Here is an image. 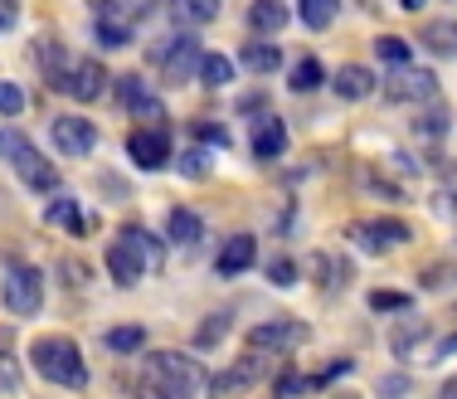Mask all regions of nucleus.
Segmentation results:
<instances>
[{"label": "nucleus", "mask_w": 457, "mask_h": 399, "mask_svg": "<svg viewBox=\"0 0 457 399\" xmlns=\"http://www.w3.org/2000/svg\"><path fill=\"white\" fill-rule=\"evenodd\" d=\"M297 15L307 29H331L341 15V0H297Z\"/></svg>", "instance_id": "bb28decb"}, {"label": "nucleus", "mask_w": 457, "mask_h": 399, "mask_svg": "<svg viewBox=\"0 0 457 399\" xmlns=\"http://www.w3.org/2000/svg\"><path fill=\"white\" fill-rule=\"evenodd\" d=\"M45 220L54 224L59 234H88V214L79 210V200H69V195H59V200H49V210H45Z\"/></svg>", "instance_id": "4be33fe9"}, {"label": "nucleus", "mask_w": 457, "mask_h": 399, "mask_svg": "<svg viewBox=\"0 0 457 399\" xmlns=\"http://www.w3.org/2000/svg\"><path fill=\"white\" fill-rule=\"evenodd\" d=\"M166 5H170V20L180 29H200L210 20H220V0H166Z\"/></svg>", "instance_id": "412c9836"}, {"label": "nucleus", "mask_w": 457, "mask_h": 399, "mask_svg": "<svg viewBox=\"0 0 457 399\" xmlns=\"http://www.w3.org/2000/svg\"><path fill=\"white\" fill-rule=\"evenodd\" d=\"M10 161H15V176L25 180L29 190H39V195H49V190H59V170H54V161L45 151H35L29 137H10Z\"/></svg>", "instance_id": "6e6552de"}, {"label": "nucleus", "mask_w": 457, "mask_h": 399, "mask_svg": "<svg viewBox=\"0 0 457 399\" xmlns=\"http://www.w3.org/2000/svg\"><path fill=\"white\" fill-rule=\"evenodd\" d=\"M127 156H132V166H141V170H166V166H170V137H166V122H156V127H137V132L127 137Z\"/></svg>", "instance_id": "9b49d317"}, {"label": "nucleus", "mask_w": 457, "mask_h": 399, "mask_svg": "<svg viewBox=\"0 0 457 399\" xmlns=\"http://www.w3.org/2000/svg\"><path fill=\"white\" fill-rule=\"evenodd\" d=\"M204 385H210V375L185 351H151L146 365H141L137 399H195L204 395Z\"/></svg>", "instance_id": "f257e3e1"}, {"label": "nucleus", "mask_w": 457, "mask_h": 399, "mask_svg": "<svg viewBox=\"0 0 457 399\" xmlns=\"http://www.w3.org/2000/svg\"><path fill=\"white\" fill-rule=\"evenodd\" d=\"M307 341H312V331L297 317H273V321H258L248 331V351H263V355H292V351L307 346Z\"/></svg>", "instance_id": "423d86ee"}, {"label": "nucleus", "mask_w": 457, "mask_h": 399, "mask_svg": "<svg viewBox=\"0 0 457 399\" xmlns=\"http://www.w3.org/2000/svg\"><path fill=\"white\" fill-rule=\"evenodd\" d=\"M443 132H448V107H428V112L413 122V137H419V142H443Z\"/></svg>", "instance_id": "f704fd0d"}, {"label": "nucleus", "mask_w": 457, "mask_h": 399, "mask_svg": "<svg viewBox=\"0 0 457 399\" xmlns=\"http://www.w3.org/2000/svg\"><path fill=\"white\" fill-rule=\"evenodd\" d=\"M375 59H379V63H389V69H399V63H409V59H413V49H409L399 35H379V39H375Z\"/></svg>", "instance_id": "c9c22d12"}, {"label": "nucleus", "mask_w": 457, "mask_h": 399, "mask_svg": "<svg viewBox=\"0 0 457 399\" xmlns=\"http://www.w3.org/2000/svg\"><path fill=\"white\" fill-rule=\"evenodd\" d=\"M413 297L409 293H395V287H375L370 293V312H379V317H399V312H409Z\"/></svg>", "instance_id": "72a5a7b5"}, {"label": "nucleus", "mask_w": 457, "mask_h": 399, "mask_svg": "<svg viewBox=\"0 0 457 399\" xmlns=\"http://www.w3.org/2000/svg\"><path fill=\"white\" fill-rule=\"evenodd\" d=\"M176 166H180V176H185V180H204V176L214 170V166H210V156H204V151H195V146L185 151V156L176 161Z\"/></svg>", "instance_id": "e433bc0d"}, {"label": "nucleus", "mask_w": 457, "mask_h": 399, "mask_svg": "<svg viewBox=\"0 0 457 399\" xmlns=\"http://www.w3.org/2000/svg\"><path fill=\"white\" fill-rule=\"evenodd\" d=\"M49 142H54V151H63V156H88L97 146V127L88 117H54Z\"/></svg>", "instance_id": "ddd939ff"}, {"label": "nucleus", "mask_w": 457, "mask_h": 399, "mask_svg": "<svg viewBox=\"0 0 457 399\" xmlns=\"http://www.w3.org/2000/svg\"><path fill=\"white\" fill-rule=\"evenodd\" d=\"M331 88H336V98H341V103H361V98L375 93V73H370L365 63H345V69H336Z\"/></svg>", "instance_id": "f3484780"}, {"label": "nucleus", "mask_w": 457, "mask_h": 399, "mask_svg": "<svg viewBox=\"0 0 457 399\" xmlns=\"http://www.w3.org/2000/svg\"><path fill=\"white\" fill-rule=\"evenodd\" d=\"M97 186H103L107 200H127V195H132V186H127L122 176H112V170H107V176H97Z\"/></svg>", "instance_id": "37998d69"}, {"label": "nucleus", "mask_w": 457, "mask_h": 399, "mask_svg": "<svg viewBox=\"0 0 457 399\" xmlns=\"http://www.w3.org/2000/svg\"><path fill=\"white\" fill-rule=\"evenodd\" d=\"M253 258H258V239H253V234H234V239L220 249V278L248 273V268H253Z\"/></svg>", "instance_id": "a211bd4d"}, {"label": "nucleus", "mask_w": 457, "mask_h": 399, "mask_svg": "<svg viewBox=\"0 0 457 399\" xmlns=\"http://www.w3.org/2000/svg\"><path fill=\"white\" fill-rule=\"evenodd\" d=\"M307 278L321 287V293H341V287L351 283V263L336 258V254H326V249H317L307 258Z\"/></svg>", "instance_id": "2eb2a0df"}, {"label": "nucleus", "mask_w": 457, "mask_h": 399, "mask_svg": "<svg viewBox=\"0 0 457 399\" xmlns=\"http://www.w3.org/2000/svg\"><path fill=\"white\" fill-rule=\"evenodd\" d=\"M25 112V88L20 83H0V117H20Z\"/></svg>", "instance_id": "ea45409f"}, {"label": "nucleus", "mask_w": 457, "mask_h": 399, "mask_svg": "<svg viewBox=\"0 0 457 399\" xmlns=\"http://www.w3.org/2000/svg\"><path fill=\"white\" fill-rule=\"evenodd\" d=\"M307 390H321V380H317V375H282V380H278V395L282 399H297V395H307Z\"/></svg>", "instance_id": "4c0bfd02"}, {"label": "nucleus", "mask_w": 457, "mask_h": 399, "mask_svg": "<svg viewBox=\"0 0 457 399\" xmlns=\"http://www.w3.org/2000/svg\"><path fill=\"white\" fill-rule=\"evenodd\" d=\"M200 234H204V220L195 210H185V204H176L166 220V239L170 244H200Z\"/></svg>", "instance_id": "b1692460"}, {"label": "nucleus", "mask_w": 457, "mask_h": 399, "mask_svg": "<svg viewBox=\"0 0 457 399\" xmlns=\"http://www.w3.org/2000/svg\"><path fill=\"white\" fill-rule=\"evenodd\" d=\"M438 98V79L428 69H413V63H399L395 73H385V103H433Z\"/></svg>", "instance_id": "1a4fd4ad"}, {"label": "nucleus", "mask_w": 457, "mask_h": 399, "mask_svg": "<svg viewBox=\"0 0 457 399\" xmlns=\"http://www.w3.org/2000/svg\"><path fill=\"white\" fill-rule=\"evenodd\" d=\"M228 327H234V312H214V317H204V327L200 331H195V341H190V346L195 351H214V346H220V341H224V331Z\"/></svg>", "instance_id": "cd10ccee"}, {"label": "nucleus", "mask_w": 457, "mask_h": 399, "mask_svg": "<svg viewBox=\"0 0 457 399\" xmlns=\"http://www.w3.org/2000/svg\"><path fill=\"white\" fill-rule=\"evenodd\" d=\"M190 137L204 146H228V127H220V122H190Z\"/></svg>", "instance_id": "58836bf2"}, {"label": "nucleus", "mask_w": 457, "mask_h": 399, "mask_svg": "<svg viewBox=\"0 0 457 399\" xmlns=\"http://www.w3.org/2000/svg\"><path fill=\"white\" fill-rule=\"evenodd\" d=\"M97 45L103 49H127L132 45V25H127V20H112V15H97Z\"/></svg>", "instance_id": "473e14b6"}, {"label": "nucleus", "mask_w": 457, "mask_h": 399, "mask_svg": "<svg viewBox=\"0 0 457 399\" xmlns=\"http://www.w3.org/2000/svg\"><path fill=\"white\" fill-rule=\"evenodd\" d=\"M29 361L59 390H88V361H83V351L69 337H39L29 346Z\"/></svg>", "instance_id": "7ed1b4c3"}, {"label": "nucleus", "mask_w": 457, "mask_h": 399, "mask_svg": "<svg viewBox=\"0 0 457 399\" xmlns=\"http://www.w3.org/2000/svg\"><path fill=\"white\" fill-rule=\"evenodd\" d=\"M282 25H287V5L282 0H253L248 5V29L253 35H278Z\"/></svg>", "instance_id": "5701e85b"}, {"label": "nucleus", "mask_w": 457, "mask_h": 399, "mask_svg": "<svg viewBox=\"0 0 457 399\" xmlns=\"http://www.w3.org/2000/svg\"><path fill=\"white\" fill-rule=\"evenodd\" d=\"M399 5H404V10H423L428 0H399Z\"/></svg>", "instance_id": "de8ad7c7"}, {"label": "nucleus", "mask_w": 457, "mask_h": 399, "mask_svg": "<svg viewBox=\"0 0 457 399\" xmlns=\"http://www.w3.org/2000/svg\"><path fill=\"white\" fill-rule=\"evenodd\" d=\"M0 151H5V137H0Z\"/></svg>", "instance_id": "09e8293b"}, {"label": "nucleus", "mask_w": 457, "mask_h": 399, "mask_svg": "<svg viewBox=\"0 0 457 399\" xmlns=\"http://www.w3.org/2000/svg\"><path fill=\"white\" fill-rule=\"evenodd\" d=\"M112 93H117V103L127 107V117H137V122H146V127L166 122V107H161V98L141 83V73H122V79L112 83Z\"/></svg>", "instance_id": "9d476101"}, {"label": "nucleus", "mask_w": 457, "mask_h": 399, "mask_svg": "<svg viewBox=\"0 0 457 399\" xmlns=\"http://www.w3.org/2000/svg\"><path fill=\"white\" fill-rule=\"evenodd\" d=\"M438 399H457V375H453L448 385H443V395H438Z\"/></svg>", "instance_id": "49530a36"}, {"label": "nucleus", "mask_w": 457, "mask_h": 399, "mask_svg": "<svg viewBox=\"0 0 457 399\" xmlns=\"http://www.w3.org/2000/svg\"><path fill=\"white\" fill-rule=\"evenodd\" d=\"M161 268V244L151 239L141 224H127L112 244H107V273H112L117 287H137L146 273Z\"/></svg>", "instance_id": "f03ea898"}, {"label": "nucleus", "mask_w": 457, "mask_h": 399, "mask_svg": "<svg viewBox=\"0 0 457 399\" xmlns=\"http://www.w3.org/2000/svg\"><path fill=\"white\" fill-rule=\"evenodd\" d=\"M238 63H244L248 73H278V69H282V49H278V45H263V39H253V45H244Z\"/></svg>", "instance_id": "a878e982"}, {"label": "nucleus", "mask_w": 457, "mask_h": 399, "mask_svg": "<svg viewBox=\"0 0 457 399\" xmlns=\"http://www.w3.org/2000/svg\"><path fill=\"white\" fill-rule=\"evenodd\" d=\"M282 151H287V127H282V117H258V127H253V156L258 161H278Z\"/></svg>", "instance_id": "6ab92c4d"}, {"label": "nucleus", "mask_w": 457, "mask_h": 399, "mask_svg": "<svg viewBox=\"0 0 457 399\" xmlns=\"http://www.w3.org/2000/svg\"><path fill=\"white\" fill-rule=\"evenodd\" d=\"M35 63H39V73H45L49 88L69 93V69H73V59H69V49H63V39H59V35L35 39Z\"/></svg>", "instance_id": "4468645a"}, {"label": "nucleus", "mask_w": 457, "mask_h": 399, "mask_svg": "<svg viewBox=\"0 0 457 399\" xmlns=\"http://www.w3.org/2000/svg\"><path fill=\"white\" fill-rule=\"evenodd\" d=\"M0 302H5L10 317H35L45 307V278L29 263H5V278H0Z\"/></svg>", "instance_id": "39448f33"}, {"label": "nucleus", "mask_w": 457, "mask_h": 399, "mask_svg": "<svg viewBox=\"0 0 457 399\" xmlns=\"http://www.w3.org/2000/svg\"><path fill=\"white\" fill-rule=\"evenodd\" d=\"M419 45L433 54V59H453L457 54V20H428L419 29Z\"/></svg>", "instance_id": "aec40b11"}, {"label": "nucleus", "mask_w": 457, "mask_h": 399, "mask_svg": "<svg viewBox=\"0 0 457 399\" xmlns=\"http://www.w3.org/2000/svg\"><path fill=\"white\" fill-rule=\"evenodd\" d=\"M351 234L355 244H361L365 254H385V249H399V244H409L413 239V229L404 220H370V224H351Z\"/></svg>", "instance_id": "f8f14e48"}, {"label": "nucleus", "mask_w": 457, "mask_h": 399, "mask_svg": "<svg viewBox=\"0 0 457 399\" xmlns=\"http://www.w3.org/2000/svg\"><path fill=\"white\" fill-rule=\"evenodd\" d=\"M200 83L204 88H228V83H234V59H228V54H204L200 59Z\"/></svg>", "instance_id": "c85d7f7f"}, {"label": "nucleus", "mask_w": 457, "mask_h": 399, "mask_svg": "<svg viewBox=\"0 0 457 399\" xmlns=\"http://www.w3.org/2000/svg\"><path fill=\"white\" fill-rule=\"evenodd\" d=\"M263 273H268V283H278V287H292V283H297V278H302L292 258H273V263H268Z\"/></svg>", "instance_id": "a19ab883"}, {"label": "nucleus", "mask_w": 457, "mask_h": 399, "mask_svg": "<svg viewBox=\"0 0 457 399\" xmlns=\"http://www.w3.org/2000/svg\"><path fill=\"white\" fill-rule=\"evenodd\" d=\"M409 395V380L404 375H389V380H379V399H404Z\"/></svg>", "instance_id": "c03bdc74"}, {"label": "nucleus", "mask_w": 457, "mask_h": 399, "mask_svg": "<svg viewBox=\"0 0 457 399\" xmlns=\"http://www.w3.org/2000/svg\"><path fill=\"white\" fill-rule=\"evenodd\" d=\"M20 390V361L10 351H0V395H15Z\"/></svg>", "instance_id": "79ce46f5"}, {"label": "nucleus", "mask_w": 457, "mask_h": 399, "mask_svg": "<svg viewBox=\"0 0 457 399\" xmlns=\"http://www.w3.org/2000/svg\"><path fill=\"white\" fill-rule=\"evenodd\" d=\"M103 88H107L103 63H97V59H73V69H69V93H73V98L93 103V98H103Z\"/></svg>", "instance_id": "dca6fc26"}, {"label": "nucleus", "mask_w": 457, "mask_h": 399, "mask_svg": "<svg viewBox=\"0 0 457 399\" xmlns=\"http://www.w3.org/2000/svg\"><path fill=\"white\" fill-rule=\"evenodd\" d=\"M268 380V355L263 351H248V355H238L228 370H220L210 385H204V395L210 399H238V395H248L253 385H263Z\"/></svg>", "instance_id": "0eeeda50"}, {"label": "nucleus", "mask_w": 457, "mask_h": 399, "mask_svg": "<svg viewBox=\"0 0 457 399\" xmlns=\"http://www.w3.org/2000/svg\"><path fill=\"white\" fill-rule=\"evenodd\" d=\"M428 337H433V327H428V321H423V317H409L404 327H399L395 337H389V351H395L399 361H409V355L419 351V346H423V341H428Z\"/></svg>", "instance_id": "393cba45"}, {"label": "nucleus", "mask_w": 457, "mask_h": 399, "mask_svg": "<svg viewBox=\"0 0 457 399\" xmlns=\"http://www.w3.org/2000/svg\"><path fill=\"white\" fill-rule=\"evenodd\" d=\"M97 15H112V20H127V25H137V20L151 15V5L156 0H93Z\"/></svg>", "instance_id": "7c9ffc66"}, {"label": "nucleus", "mask_w": 457, "mask_h": 399, "mask_svg": "<svg viewBox=\"0 0 457 399\" xmlns=\"http://www.w3.org/2000/svg\"><path fill=\"white\" fill-rule=\"evenodd\" d=\"M107 355H137L141 346H146V327H112L103 337Z\"/></svg>", "instance_id": "c756f323"}, {"label": "nucleus", "mask_w": 457, "mask_h": 399, "mask_svg": "<svg viewBox=\"0 0 457 399\" xmlns=\"http://www.w3.org/2000/svg\"><path fill=\"white\" fill-rule=\"evenodd\" d=\"M321 83H326V69H321V59H312V54H307V59H297V69H292L287 88H292V93H317Z\"/></svg>", "instance_id": "2f4dec72"}, {"label": "nucleus", "mask_w": 457, "mask_h": 399, "mask_svg": "<svg viewBox=\"0 0 457 399\" xmlns=\"http://www.w3.org/2000/svg\"><path fill=\"white\" fill-rule=\"evenodd\" d=\"M15 25H20V0H0V35H10Z\"/></svg>", "instance_id": "a18cd8bd"}, {"label": "nucleus", "mask_w": 457, "mask_h": 399, "mask_svg": "<svg viewBox=\"0 0 457 399\" xmlns=\"http://www.w3.org/2000/svg\"><path fill=\"white\" fill-rule=\"evenodd\" d=\"M146 59L156 63V73H161L166 83H185L190 73H200V59H204V49H200V35H185V29H176V35L156 39Z\"/></svg>", "instance_id": "20e7f679"}]
</instances>
